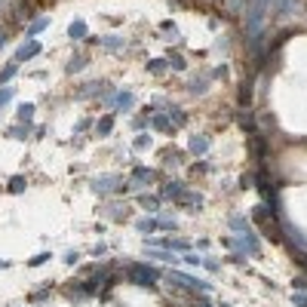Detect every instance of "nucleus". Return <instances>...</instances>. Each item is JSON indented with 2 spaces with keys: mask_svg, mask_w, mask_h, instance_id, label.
<instances>
[{
  "mask_svg": "<svg viewBox=\"0 0 307 307\" xmlns=\"http://www.w3.org/2000/svg\"><path fill=\"white\" fill-rule=\"evenodd\" d=\"M157 277H160V271H157V267H150V264H141V261L126 264V280H129L132 286L157 289Z\"/></svg>",
  "mask_w": 307,
  "mask_h": 307,
  "instance_id": "f257e3e1",
  "label": "nucleus"
},
{
  "mask_svg": "<svg viewBox=\"0 0 307 307\" xmlns=\"http://www.w3.org/2000/svg\"><path fill=\"white\" fill-rule=\"evenodd\" d=\"M169 280L178 283L181 289H190V292H203V295L212 292V283H206V280H200V277H190V274H181V271H172Z\"/></svg>",
  "mask_w": 307,
  "mask_h": 307,
  "instance_id": "f03ea898",
  "label": "nucleus"
},
{
  "mask_svg": "<svg viewBox=\"0 0 307 307\" xmlns=\"http://www.w3.org/2000/svg\"><path fill=\"white\" fill-rule=\"evenodd\" d=\"M234 246L240 249V255H252V258L261 252V243H258V237L252 234V230H240L237 240H234Z\"/></svg>",
  "mask_w": 307,
  "mask_h": 307,
  "instance_id": "7ed1b4c3",
  "label": "nucleus"
},
{
  "mask_svg": "<svg viewBox=\"0 0 307 307\" xmlns=\"http://www.w3.org/2000/svg\"><path fill=\"white\" fill-rule=\"evenodd\" d=\"M184 194V181H166L160 187V200H178Z\"/></svg>",
  "mask_w": 307,
  "mask_h": 307,
  "instance_id": "20e7f679",
  "label": "nucleus"
},
{
  "mask_svg": "<svg viewBox=\"0 0 307 307\" xmlns=\"http://www.w3.org/2000/svg\"><path fill=\"white\" fill-rule=\"evenodd\" d=\"M117 181H120L117 175H101V178L92 181V187L98 190V194H108V190H114V184H117Z\"/></svg>",
  "mask_w": 307,
  "mask_h": 307,
  "instance_id": "39448f33",
  "label": "nucleus"
},
{
  "mask_svg": "<svg viewBox=\"0 0 307 307\" xmlns=\"http://www.w3.org/2000/svg\"><path fill=\"white\" fill-rule=\"evenodd\" d=\"M37 53H40V43H37V40H28L25 46H19V56H16V62H22V59H34Z\"/></svg>",
  "mask_w": 307,
  "mask_h": 307,
  "instance_id": "423d86ee",
  "label": "nucleus"
},
{
  "mask_svg": "<svg viewBox=\"0 0 307 307\" xmlns=\"http://www.w3.org/2000/svg\"><path fill=\"white\" fill-rule=\"evenodd\" d=\"M147 258H157V261H169V264H178L181 258H175L169 249H147Z\"/></svg>",
  "mask_w": 307,
  "mask_h": 307,
  "instance_id": "0eeeda50",
  "label": "nucleus"
},
{
  "mask_svg": "<svg viewBox=\"0 0 307 307\" xmlns=\"http://www.w3.org/2000/svg\"><path fill=\"white\" fill-rule=\"evenodd\" d=\"M68 34H71V40H83V37H86V22L77 19V22L68 28Z\"/></svg>",
  "mask_w": 307,
  "mask_h": 307,
  "instance_id": "6e6552de",
  "label": "nucleus"
},
{
  "mask_svg": "<svg viewBox=\"0 0 307 307\" xmlns=\"http://www.w3.org/2000/svg\"><path fill=\"white\" fill-rule=\"evenodd\" d=\"M157 178V172L154 169H144V166H135L132 169V181H154Z\"/></svg>",
  "mask_w": 307,
  "mask_h": 307,
  "instance_id": "1a4fd4ad",
  "label": "nucleus"
},
{
  "mask_svg": "<svg viewBox=\"0 0 307 307\" xmlns=\"http://www.w3.org/2000/svg\"><path fill=\"white\" fill-rule=\"evenodd\" d=\"M175 203H178V206H203V197H200V194H187V190H184Z\"/></svg>",
  "mask_w": 307,
  "mask_h": 307,
  "instance_id": "9d476101",
  "label": "nucleus"
},
{
  "mask_svg": "<svg viewBox=\"0 0 307 307\" xmlns=\"http://www.w3.org/2000/svg\"><path fill=\"white\" fill-rule=\"evenodd\" d=\"M138 203H141L147 212H157V209H160V197H154V194H141Z\"/></svg>",
  "mask_w": 307,
  "mask_h": 307,
  "instance_id": "9b49d317",
  "label": "nucleus"
},
{
  "mask_svg": "<svg viewBox=\"0 0 307 307\" xmlns=\"http://www.w3.org/2000/svg\"><path fill=\"white\" fill-rule=\"evenodd\" d=\"M190 150H194V154H206L209 150V138L206 135H194V138H190Z\"/></svg>",
  "mask_w": 307,
  "mask_h": 307,
  "instance_id": "f8f14e48",
  "label": "nucleus"
},
{
  "mask_svg": "<svg viewBox=\"0 0 307 307\" xmlns=\"http://www.w3.org/2000/svg\"><path fill=\"white\" fill-rule=\"evenodd\" d=\"M135 227H138V234H154L157 230V218H138Z\"/></svg>",
  "mask_w": 307,
  "mask_h": 307,
  "instance_id": "ddd939ff",
  "label": "nucleus"
},
{
  "mask_svg": "<svg viewBox=\"0 0 307 307\" xmlns=\"http://www.w3.org/2000/svg\"><path fill=\"white\" fill-rule=\"evenodd\" d=\"M95 40L101 46H108V49H120L123 46V37H95Z\"/></svg>",
  "mask_w": 307,
  "mask_h": 307,
  "instance_id": "4468645a",
  "label": "nucleus"
},
{
  "mask_svg": "<svg viewBox=\"0 0 307 307\" xmlns=\"http://www.w3.org/2000/svg\"><path fill=\"white\" fill-rule=\"evenodd\" d=\"M249 218L246 215H234V218H230V227H234V230H249Z\"/></svg>",
  "mask_w": 307,
  "mask_h": 307,
  "instance_id": "2eb2a0df",
  "label": "nucleus"
},
{
  "mask_svg": "<svg viewBox=\"0 0 307 307\" xmlns=\"http://www.w3.org/2000/svg\"><path fill=\"white\" fill-rule=\"evenodd\" d=\"M95 129H98V135H108V132H111V129H114V117H111V114H108V117H101V120H98V126H95Z\"/></svg>",
  "mask_w": 307,
  "mask_h": 307,
  "instance_id": "dca6fc26",
  "label": "nucleus"
},
{
  "mask_svg": "<svg viewBox=\"0 0 307 307\" xmlns=\"http://www.w3.org/2000/svg\"><path fill=\"white\" fill-rule=\"evenodd\" d=\"M166 65H169L166 59H154V62H147V71H150V74H163Z\"/></svg>",
  "mask_w": 307,
  "mask_h": 307,
  "instance_id": "f3484780",
  "label": "nucleus"
},
{
  "mask_svg": "<svg viewBox=\"0 0 307 307\" xmlns=\"http://www.w3.org/2000/svg\"><path fill=\"white\" fill-rule=\"evenodd\" d=\"M240 126H243L249 135H255V120H252V114H240Z\"/></svg>",
  "mask_w": 307,
  "mask_h": 307,
  "instance_id": "a211bd4d",
  "label": "nucleus"
},
{
  "mask_svg": "<svg viewBox=\"0 0 307 307\" xmlns=\"http://www.w3.org/2000/svg\"><path fill=\"white\" fill-rule=\"evenodd\" d=\"M25 187H28V181H25L22 175H16V178L10 181V194H22V190H25Z\"/></svg>",
  "mask_w": 307,
  "mask_h": 307,
  "instance_id": "6ab92c4d",
  "label": "nucleus"
},
{
  "mask_svg": "<svg viewBox=\"0 0 307 307\" xmlns=\"http://www.w3.org/2000/svg\"><path fill=\"white\" fill-rule=\"evenodd\" d=\"M31 117H34V105H19V120L28 123Z\"/></svg>",
  "mask_w": 307,
  "mask_h": 307,
  "instance_id": "aec40b11",
  "label": "nucleus"
},
{
  "mask_svg": "<svg viewBox=\"0 0 307 307\" xmlns=\"http://www.w3.org/2000/svg\"><path fill=\"white\" fill-rule=\"evenodd\" d=\"M169 120H172L175 126H184V123H187V117H184V114H181L178 108H169Z\"/></svg>",
  "mask_w": 307,
  "mask_h": 307,
  "instance_id": "412c9836",
  "label": "nucleus"
},
{
  "mask_svg": "<svg viewBox=\"0 0 307 307\" xmlns=\"http://www.w3.org/2000/svg\"><path fill=\"white\" fill-rule=\"evenodd\" d=\"M16 71H19V65H16V62H10V65H7L4 71H0V83H7V80H10V77L16 74Z\"/></svg>",
  "mask_w": 307,
  "mask_h": 307,
  "instance_id": "4be33fe9",
  "label": "nucleus"
},
{
  "mask_svg": "<svg viewBox=\"0 0 307 307\" xmlns=\"http://www.w3.org/2000/svg\"><path fill=\"white\" fill-rule=\"evenodd\" d=\"M49 258H53V255H49V252H40V255H34V258H31V261H28V264H31V267H40V264H46V261H49Z\"/></svg>",
  "mask_w": 307,
  "mask_h": 307,
  "instance_id": "5701e85b",
  "label": "nucleus"
},
{
  "mask_svg": "<svg viewBox=\"0 0 307 307\" xmlns=\"http://www.w3.org/2000/svg\"><path fill=\"white\" fill-rule=\"evenodd\" d=\"M83 65H86V59H83V56H77V59H71V62H68V71L74 74V71H80Z\"/></svg>",
  "mask_w": 307,
  "mask_h": 307,
  "instance_id": "b1692460",
  "label": "nucleus"
},
{
  "mask_svg": "<svg viewBox=\"0 0 307 307\" xmlns=\"http://www.w3.org/2000/svg\"><path fill=\"white\" fill-rule=\"evenodd\" d=\"M169 65H172L175 71H184V68H187V62H184L181 56H169Z\"/></svg>",
  "mask_w": 307,
  "mask_h": 307,
  "instance_id": "393cba45",
  "label": "nucleus"
},
{
  "mask_svg": "<svg viewBox=\"0 0 307 307\" xmlns=\"http://www.w3.org/2000/svg\"><path fill=\"white\" fill-rule=\"evenodd\" d=\"M132 105V92H120L117 95V108H129Z\"/></svg>",
  "mask_w": 307,
  "mask_h": 307,
  "instance_id": "a878e982",
  "label": "nucleus"
},
{
  "mask_svg": "<svg viewBox=\"0 0 307 307\" xmlns=\"http://www.w3.org/2000/svg\"><path fill=\"white\" fill-rule=\"evenodd\" d=\"M144 147H150V135H138L135 138V150H144Z\"/></svg>",
  "mask_w": 307,
  "mask_h": 307,
  "instance_id": "bb28decb",
  "label": "nucleus"
},
{
  "mask_svg": "<svg viewBox=\"0 0 307 307\" xmlns=\"http://www.w3.org/2000/svg\"><path fill=\"white\" fill-rule=\"evenodd\" d=\"M292 304H295V307H307V292H298V295H292Z\"/></svg>",
  "mask_w": 307,
  "mask_h": 307,
  "instance_id": "cd10ccee",
  "label": "nucleus"
},
{
  "mask_svg": "<svg viewBox=\"0 0 307 307\" xmlns=\"http://www.w3.org/2000/svg\"><path fill=\"white\" fill-rule=\"evenodd\" d=\"M46 25H49V22H46V19H37V22H34V25H31V31H28V34H40V31H43V28H46Z\"/></svg>",
  "mask_w": 307,
  "mask_h": 307,
  "instance_id": "c85d7f7f",
  "label": "nucleus"
},
{
  "mask_svg": "<svg viewBox=\"0 0 307 307\" xmlns=\"http://www.w3.org/2000/svg\"><path fill=\"white\" fill-rule=\"evenodd\" d=\"M10 135H13V138H25V135H28V126H13Z\"/></svg>",
  "mask_w": 307,
  "mask_h": 307,
  "instance_id": "c756f323",
  "label": "nucleus"
},
{
  "mask_svg": "<svg viewBox=\"0 0 307 307\" xmlns=\"http://www.w3.org/2000/svg\"><path fill=\"white\" fill-rule=\"evenodd\" d=\"M292 286H295L298 292H307V277H295V280H292Z\"/></svg>",
  "mask_w": 307,
  "mask_h": 307,
  "instance_id": "7c9ffc66",
  "label": "nucleus"
},
{
  "mask_svg": "<svg viewBox=\"0 0 307 307\" xmlns=\"http://www.w3.org/2000/svg\"><path fill=\"white\" fill-rule=\"evenodd\" d=\"M181 261H187V264H203V255H194V252H187Z\"/></svg>",
  "mask_w": 307,
  "mask_h": 307,
  "instance_id": "2f4dec72",
  "label": "nucleus"
},
{
  "mask_svg": "<svg viewBox=\"0 0 307 307\" xmlns=\"http://www.w3.org/2000/svg\"><path fill=\"white\" fill-rule=\"evenodd\" d=\"M150 123H154V126H157V129H163V132L169 129V120H166V117H154Z\"/></svg>",
  "mask_w": 307,
  "mask_h": 307,
  "instance_id": "473e14b6",
  "label": "nucleus"
},
{
  "mask_svg": "<svg viewBox=\"0 0 307 307\" xmlns=\"http://www.w3.org/2000/svg\"><path fill=\"white\" fill-rule=\"evenodd\" d=\"M77 261H80V252H77V249H71V252L65 255V264H77Z\"/></svg>",
  "mask_w": 307,
  "mask_h": 307,
  "instance_id": "72a5a7b5",
  "label": "nucleus"
},
{
  "mask_svg": "<svg viewBox=\"0 0 307 307\" xmlns=\"http://www.w3.org/2000/svg\"><path fill=\"white\" fill-rule=\"evenodd\" d=\"M10 98H13V89H10V86H4V89H0V105H7Z\"/></svg>",
  "mask_w": 307,
  "mask_h": 307,
  "instance_id": "f704fd0d",
  "label": "nucleus"
},
{
  "mask_svg": "<svg viewBox=\"0 0 307 307\" xmlns=\"http://www.w3.org/2000/svg\"><path fill=\"white\" fill-rule=\"evenodd\" d=\"M43 298H49V289H40V292L31 295V301H43Z\"/></svg>",
  "mask_w": 307,
  "mask_h": 307,
  "instance_id": "c9c22d12",
  "label": "nucleus"
},
{
  "mask_svg": "<svg viewBox=\"0 0 307 307\" xmlns=\"http://www.w3.org/2000/svg\"><path fill=\"white\" fill-rule=\"evenodd\" d=\"M203 264H206V267H209V271H218V267H221V264H218V261H215V258H203Z\"/></svg>",
  "mask_w": 307,
  "mask_h": 307,
  "instance_id": "e433bc0d",
  "label": "nucleus"
},
{
  "mask_svg": "<svg viewBox=\"0 0 307 307\" xmlns=\"http://www.w3.org/2000/svg\"><path fill=\"white\" fill-rule=\"evenodd\" d=\"M194 307H212V304H209L206 298H197V301H194Z\"/></svg>",
  "mask_w": 307,
  "mask_h": 307,
  "instance_id": "4c0bfd02",
  "label": "nucleus"
},
{
  "mask_svg": "<svg viewBox=\"0 0 307 307\" xmlns=\"http://www.w3.org/2000/svg\"><path fill=\"white\" fill-rule=\"evenodd\" d=\"M0 46H7V34L4 31H0Z\"/></svg>",
  "mask_w": 307,
  "mask_h": 307,
  "instance_id": "58836bf2",
  "label": "nucleus"
},
{
  "mask_svg": "<svg viewBox=\"0 0 307 307\" xmlns=\"http://www.w3.org/2000/svg\"><path fill=\"white\" fill-rule=\"evenodd\" d=\"M53 4V0H37V7H49Z\"/></svg>",
  "mask_w": 307,
  "mask_h": 307,
  "instance_id": "ea45409f",
  "label": "nucleus"
},
{
  "mask_svg": "<svg viewBox=\"0 0 307 307\" xmlns=\"http://www.w3.org/2000/svg\"><path fill=\"white\" fill-rule=\"evenodd\" d=\"M0 267H7V261H0Z\"/></svg>",
  "mask_w": 307,
  "mask_h": 307,
  "instance_id": "a19ab883",
  "label": "nucleus"
}]
</instances>
